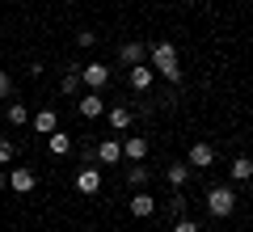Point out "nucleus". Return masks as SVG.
I'll use <instances>...</instances> for the list:
<instances>
[{
	"label": "nucleus",
	"mask_w": 253,
	"mask_h": 232,
	"mask_svg": "<svg viewBox=\"0 0 253 232\" xmlns=\"http://www.w3.org/2000/svg\"><path fill=\"white\" fill-rule=\"evenodd\" d=\"M9 123H13V127H26V123H30V110L21 106V101H9Z\"/></svg>",
	"instance_id": "nucleus-18"
},
{
	"label": "nucleus",
	"mask_w": 253,
	"mask_h": 232,
	"mask_svg": "<svg viewBox=\"0 0 253 232\" xmlns=\"http://www.w3.org/2000/svg\"><path fill=\"white\" fill-rule=\"evenodd\" d=\"M169 211H173V220H181V215H186V198H181V190H173V203H169Z\"/></svg>",
	"instance_id": "nucleus-20"
},
{
	"label": "nucleus",
	"mask_w": 253,
	"mask_h": 232,
	"mask_svg": "<svg viewBox=\"0 0 253 232\" xmlns=\"http://www.w3.org/2000/svg\"><path fill=\"white\" fill-rule=\"evenodd\" d=\"M173 232H199V224H194V220H186V215H181V220H173Z\"/></svg>",
	"instance_id": "nucleus-24"
},
{
	"label": "nucleus",
	"mask_w": 253,
	"mask_h": 232,
	"mask_svg": "<svg viewBox=\"0 0 253 232\" xmlns=\"http://www.w3.org/2000/svg\"><path fill=\"white\" fill-rule=\"evenodd\" d=\"M4 186H9V173H4V169H0V190H4Z\"/></svg>",
	"instance_id": "nucleus-25"
},
{
	"label": "nucleus",
	"mask_w": 253,
	"mask_h": 232,
	"mask_svg": "<svg viewBox=\"0 0 253 232\" xmlns=\"http://www.w3.org/2000/svg\"><path fill=\"white\" fill-rule=\"evenodd\" d=\"M126 182H131V186H148V169H144V161H135V169H126Z\"/></svg>",
	"instance_id": "nucleus-19"
},
{
	"label": "nucleus",
	"mask_w": 253,
	"mask_h": 232,
	"mask_svg": "<svg viewBox=\"0 0 253 232\" xmlns=\"http://www.w3.org/2000/svg\"><path fill=\"white\" fill-rule=\"evenodd\" d=\"M110 127H114V131H126V127H131V110L126 106H110Z\"/></svg>",
	"instance_id": "nucleus-17"
},
{
	"label": "nucleus",
	"mask_w": 253,
	"mask_h": 232,
	"mask_svg": "<svg viewBox=\"0 0 253 232\" xmlns=\"http://www.w3.org/2000/svg\"><path fill=\"white\" fill-rule=\"evenodd\" d=\"M81 81L89 85V89H106V85H110V68H106V63H84Z\"/></svg>",
	"instance_id": "nucleus-3"
},
{
	"label": "nucleus",
	"mask_w": 253,
	"mask_h": 232,
	"mask_svg": "<svg viewBox=\"0 0 253 232\" xmlns=\"http://www.w3.org/2000/svg\"><path fill=\"white\" fill-rule=\"evenodd\" d=\"M156 211V198L148 194V190H139L135 198H131V215H139V220H144V215H152Z\"/></svg>",
	"instance_id": "nucleus-13"
},
{
	"label": "nucleus",
	"mask_w": 253,
	"mask_h": 232,
	"mask_svg": "<svg viewBox=\"0 0 253 232\" xmlns=\"http://www.w3.org/2000/svg\"><path fill=\"white\" fill-rule=\"evenodd\" d=\"M76 85H81V72H68V76L59 81V89L63 93H76Z\"/></svg>",
	"instance_id": "nucleus-22"
},
{
	"label": "nucleus",
	"mask_w": 253,
	"mask_h": 232,
	"mask_svg": "<svg viewBox=\"0 0 253 232\" xmlns=\"http://www.w3.org/2000/svg\"><path fill=\"white\" fill-rule=\"evenodd\" d=\"M97 161L118 165V161H123V143H118V139H101V143H97Z\"/></svg>",
	"instance_id": "nucleus-9"
},
{
	"label": "nucleus",
	"mask_w": 253,
	"mask_h": 232,
	"mask_svg": "<svg viewBox=\"0 0 253 232\" xmlns=\"http://www.w3.org/2000/svg\"><path fill=\"white\" fill-rule=\"evenodd\" d=\"M165 178H169V186H173V190H181V186H186V178H190V169H186L181 161H173L169 169H165Z\"/></svg>",
	"instance_id": "nucleus-15"
},
{
	"label": "nucleus",
	"mask_w": 253,
	"mask_h": 232,
	"mask_svg": "<svg viewBox=\"0 0 253 232\" xmlns=\"http://www.w3.org/2000/svg\"><path fill=\"white\" fill-rule=\"evenodd\" d=\"M34 173H30V169H9V186L13 190H17V194H30V190H34Z\"/></svg>",
	"instance_id": "nucleus-8"
},
{
	"label": "nucleus",
	"mask_w": 253,
	"mask_h": 232,
	"mask_svg": "<svg viewBox=\"0 0 253 232\" xmlns=\"http://www.w3.org/2000/svg\"><path fill=\"white\" fill-rule=\"evenodd\" d=\"M123 156H126V161H144V156H148V139H144V135H131V139L123 143Z\"/></svg>",
	"instance_id": "nucleus-11"
},
{
	"label": "nucleus",
	"mask_w": 253,
	"mask_h": 232,
	"mask_svg": "<svg viewBox=\"0 0 253 232\" xmlns=\"http://www.w3.org/2000/svg\"><path fill=\"white\" fill-rule=\"evenodd\" d=\"M152 81H156V72L148 68V63H135V68H131V89H135V93H148Z\"/></svg>",
	"instance_id": "nucleus-6"
},
{
	"label": "nucleus",
	"mask_w": 253,
	"mask_h": 232,
	"mask_svg": "<svg viewBox=\"0 0 253 232\" xmlns=\"http://www.w3.org/2000/svg\"><path fill=\"white\" fill-rule=\"evenodd\" d=\"M0 38H4V30H0Z\"/></svg>",
	"instance_id": "nucleus-26"
},
{
	"label": "nucleus",
	"mask_w": 253,
	"mask_h": 232,
	"mask_svg": "<svg viewBox=\"0 0 253 232\" xmlns=\"http://www.w3.org/2000/svg\"><path fill=\"white\" fill-rule=\"evenodd\" d=\"M13 156H17V148H13V139H0V165H9Z\"/></svg>",
	"instance_id": "nucleus-21"
},
{
	"label": "nucleus",
	"mask_w": 253,
	"mask_h": 232,
	"mask_svg": "<svg viewBox=\"0 0 253 232\" xmlns=\"http://www.w3.org/2000/svg\"><path fill=\"white\" fill-rule=\"evenodd\" d=\"M228 173H232V182H249L253 178V161H249V156H236Z\"/></svg>",
	"instance_id": "nucleus-16"
},
{
	"label": "nucleus",
	"mask_w": 253,
	"mask_h": 232,
	"mask_svg": "<svg viewBox=\"0 0 253 232\" xmlns=\"http://www.w3.org/2000/svg\"><path fill=\"white\" fill-rule=\"evenodd\" d=\"M190 165H194V169H211V165H215V148L199 139L194 148H190Z\"/></svg>",
	"instance_id": "nucleus-5"
},
{
	"label": "nucleus",
	"mask_w": 253,
	"mask_h": 232,
	"mask_svg": "<svg viewBox=\"0 0 253 232\" xmlns=\"http://www.w3.org/2000/svg\"><path fill=\"white\" fill-rule=\"evenodd\" d=\"M118 59H123L126 68H135V63H144V43H123V46H118Z\"/></svg>",
	"instance_id": "nucleus-12"
},
{
	"label": "nucleus",
	"mask_w": 253,
	"mask_h": 232,
	"mask_svg": "<svg viewBox=\"0 0 253 232\" xmlns=\"http://www.w3.org/2000/svg\"><path fill=\"white\" fill-rule=\"evenodd\" d=\"M4 97H13V76H9V72H0V101H4Z\"/></svg>",
	"instance_id": "nucleus-23"
},
{
	"label": "nucleus",
	"mask_w": 253,
	"mask_h": 232,
	"mask_svg": "<svg viewBox=\"0 0 253 232\" xmlns=\"http://www.w3.org/2000/svg\"><path fill=\"white\" fill-rule=\"evenodd\" d=\"M232 207H236V194H232L228 186H211V190H207V211L215 215V220L232 215Z\"/></svg>",
	"instance_id": "nucleus-2"
},
{
	"label": "nucleus",
	"mask_w": 253,
	"mask_h": 232,
	"mask_svg": "<svg viewBox=\"0 0 253 232\" xmlns=\"http://www.w3.org/2000/svg\"><path fill=\"white\" fill-rule=\"evenodd\" d=\"M152 72H161L169 85H181V68H177V46L173 43H156L152 46Z\"/></svg>",
	"instance_id": "nucleus-1"
},
{
	"label": "nucleus",
	"mask_w": 253,
	"mask_h": 232,
	"mask_svg": "<svg viewBox=\"0 0 253 232\" xmlns=\"http://www.w3.org/2000/svg\"><path fill=\"white\" fill-rule=\"evenodd\" d=\"M81 114H84V118H101V114H106V101H101L97 89H89V93L81 97Z\"/></svg>",
	"instance_id": "nucleus-7"
},
{
	"label": "nucleus",
	"mask_w": 253,
	"mask_h": 232,
	"mask_svg": "<svg viewBox=\"0 0 253 232\" xmlns=\"http://www.w3.org/2000/svg\"><path fill=\"white\" fill-rule=\"evenodd\" d=\"M30 123H34V131H38V135H51L55 127H59V114H55V110H38Z\"/></svg>",
	"instance_id": "nucleus-10"
},
{
	"label": "nucleus",
	"mask_w": 253,
	"mask_h": 232,
	"mask_svg": "<svg viewBox=\"0 0 253 232\" xmlns=\"http://www.w3.org/2000/svg\"><path fill=\"white\" fill-rule=\"evenodd\" d=\"M76 190H81V194H97V190H101V173L93 169V165L76 169Z\"/></svg>",
	"instance_id": "nucleus-4"
},
{
	"label": "nucleus",
	"mask_w": 253,
	"mask_h": 232,
	"mask_svg": "<svg viewBox=\"0 0 253 232\" xmlns=\"http://www.w3.org/2000/svg\"><path fill=\"white\" fill-rule=\"evenodd\" d=\"M46 143H51V152H55V156H68V152H72V135H63L59 127L51 131V139H46Z\"/></svg>",
	"instance_id": "nucleus-14"
}]
</instances>
